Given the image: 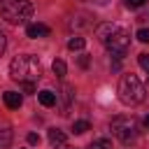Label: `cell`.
<instances>
[{
	"mask_svg": "<svg viewBox=\"0 0 149 149\" xmlns=\"http://www.w3.org/2000/svg\"><path fill=\"white\" fill-rule=\"evenodd\" d=\"M42 74V68H40V61L37 56L33 54H21L16 56L12 63H9V77L14 81H21V84H35Z\"/></svg>",
	"mask_w": 149,
	"mask_h": 149,
	"instance_id": "cell-1",
	"label": "cell"
},
{
	"mask_svg": "<svg viewBox=\"0 0 149 149\" xmlns=\"http://www.w3.org/2000/svg\"><path fill=\"white\" fill-rule=\"evenodd\" d=\"M147 91L137 74H123L119 79V100L123 105H140L144 100Z\"/></svg>",
	"mask_w": 149,
	"mask_h": 149,
	"instance_id": "cell-2",
	"label": "cell"
},
{
	"mask_svg": "<svg viewBox=\"0 0 149 149\" xmlns=\"http://www.w3.org/2000/svg\"><path fill=\"white\" fill-rule=\"evenodd\" d=\"M0 16L12 26L26 23L33 16V5L28 0H0Z\"/></svg>",
	"mask_w": 149,
	"mask_h": 149,
	"instance_id": "cell-3",
	"label": "cell"
},
{
	"mask_svg": "<svg viewBox=\"0 0 149 149\" xmlns=\"http://www.w3.org/2000/svg\"><path fill=\"white\" fill-rule=\"evenodd\" d=\"M109 130L116 140H121L123 144H130L137 137V123L133 116H114L109 123Z\"/></svg>",
	"mask_w": 149,
	"mask_h": 149,
	"instance_id": "cell-4",
	"label": "cell"
},
{
	"mask_svg": "<svg viewBox=\"0 0 149 149\" xmlns=\"http://www.w3.org/2000/svg\"><path fill=\"white\" fill-rule=\"evenodd\" d=\"M105 44H107V49L112 51L114 58H123V54L128 51V44H130V35H128L123 28H119V30H116Z\"/></svg>",
	"mask_w": 149,
	"mask_h": 149,
	"instance_id": "cell-5",
	"label": "cell"
},
{
	"mask_svg": "<svg viewBox=\"0 0 149 149\" xmlns=\"http://www.w3.org/2000/svg\"><path fill=\"white\" fill-rule=\"evenodd\" d=\"M119 28H121V26H116V23H100V26L95 28V37L105 44V42H107V40H109V37H112Z\"/></svg>",
	"mask_w": 149,
	"mask_h": 149,
	"instance_id": "cell-6",
	"label": "cell"
},
{
	"mask_svg": "<svg viewBox=\"0 0 149 149\" xmlns=\"http://www.w3.org/2000/svg\"><path fill=\"white\" fill-rule=\"evenodd\" d=\"M49 33H51V30H49V26H44V23H28V26H26V35L33 37V40L47 37Z\"/></svg>",
	"mask_w": 149,
	"mask_h": 149,
	"instance_id": "cell-7",
	"label": "cell"
},
{
	"mask_svg": "<svg viewBox=\"0 0 149 149\" xmlns=\"http://www.w3.org/2000/svg\"><path fill=\"white\" fill-rule=\"evenodd\" d=\"M2 100H5V107H9V109H19V107H21V102H23L21 93H16V91H5Z\"/></svg>",
	"mask_w": 149,
	"mask_h": 149,
	"instance_id": "cell-8",
	"label": "cell"
},
{
	"mask_svg": "<svg viewBox=\"0 0 149 149\" xmlns=\"http://www.w3.org/2000/svg\"><path fill=\"white\" fill-rule=\"evenodd\" d=\"M49 142H51L54 147H65L68 137H65L63 130H58V128H49Z\"/></svg>",
	"mask_w": 149,
	"mask_h": 149,
	"instance_id": "cell-9",
	"label": "cell"
},
{
	"mask_svg": "<svg viewBox=\"0 0 149 149\" xmlns=\"http://www.w3.org/2000/svg\"><path fill=\"white\" fill-rule=\"evenodd\" d=\"M37 100H40V105H42V107H54L58 98H56V93H54V91H40V93H37Z\"/></svg>",
	"mask_w": 149,
	"mask_h": 149,
	"instance_id": "cell-10",
	"label": "cell"
},
{
	"mask_svg": "<svg viewBox=\"0 0 149 149\" xmlns=\"http://www.w3.org/2000/svg\"><path fill=\"white\" fill-rule=\"evenodd\" d=\"M9 144H12V128L2 126L0 128V149H9Z\"/></svg>",
	"mask_w": 149,
	"mask_h": 149,
	"instance_id": "cell-11",
	"label": "cell"
},
{
	"mask_svg": "<svg viewBox=\"0 0 149 149\" xmlns=\"http://www.w3.org/2000/svg\"><path fill=\"white\" fill-rule=\"evenodd\" d=\"M51 70H54V74H56V77H61V79L68 74V65H65L61 58H56V61L51 63Z\"/></svg>",
	"mask_w": 149,
	"mask_h": 149,
	"instance_id": "cell-12",
	"label": "cell"
},
{
	"mask_svg": "<svg viewBox=\"0 0 149 149\" xmlns=\"http://www.w3.org/2000/svg\"><path fill=\"white\" fill-rule=\"evenodd\" d=\"M84 47H86V40H84V37H72V40L68 42V49H70V51H81Z\"/></svg>",
	"mask_w": 149,
	"mask_h": 149,
	"instance_id": "cell-13",
	"label": "cell"
},
{
	"mask_svg": "<svg viewBox=\"0 0 149 149\" xmlns=\"http://www.w3.org/2000/svg\"><path fill=\"white\" fill-rule=\"evenodd\" d=\"M63 98H65V107L61 114H68L70 112V102H72V86H63Z\"/></svg>",
	"mask_w": 149,
	"mask_h": 149,
	"instance_id": "cell-14",
	"label": "cell"
},
{
	"mask_svg": "<svg viewBox=\"0 0 149 149\" xmlns=\"http://www.w3.org/2000/svg\"><path fill=\"white\" fill-rule=\"evenodd\" d=\"M91 126H88V121H74L72 123V130H74V135H81V133H86Z\"/></svg>",
	"mask_w": 149,
	"mask_h": 149,
	"instance_id": "cell-15",
	"label": "cell"
},
{
	"mask_svg": "<svg viewBox=\"0 0 149 149\" xmlns=\"http://www.w3.org/2000/svg\"><path fill=\"white\" fill-rule=\"evenodd\" d=\"M88 149H112V142H109L107 137H100V140H95Z\"/></svg>",
	"mask_w": 149,
	"mask_h": 149,
	"instance_id": "cell-16",
	"label": "cell"
},
{
	"mask_svg": "<svg viewBox=\"0 0 149 149\" xmlns=\"http://www.w3.org/2000/svg\"><path fill=\"white\" fill-rule=\"evenodd\" d=\"M137 63H140V68L149 74V54H140V56H137Z\"/></svg>",
	"mask_w": 149,
	"mask_h": 149,
	"instance_id": "cell-17",
	"label": "cell"
},
{
	"mask_svg": "<svg viewBox=\"0 0 149 149\" xmlns=\"http://www.w3.org/2000/svg\"><path fill=\"white\" fill-rule=\"evenodd\" d=\"M140 42H149V28H140L137 30V35H135Z\"/></svg>",
	"mask_w": 149,
	"mask_h": 149,
	"instance_id": "cell-18",
	"label": "cell"
},
{
	"mask_svg": "<svg viewBox=\"0 0 149 149\" xmlns=\"http://www.w3.org/2000/svg\"><path fill=\"white\" fill-rule=\"evenodd\" d=\"M147 0H126V7H130V9H137V7H142Z\"/></svg>",
	"mask_w": 149,
	"mask_h": 149,
	"instance_id": "cell-19",
	"label": "cell"
},
{
	"mask_svg": "<svg viewBox=\"0 0 149 149\" xmlns=\"http://www.w3.org/2000/svg\"><path fill=\"white\" fill-rule=\"evenodd\" d=\"M28 144H40V135L37 133H28Z\"/></svg>",
	"mask_w": 149,
	"mask_h": 149,
	"instance_id": "cell-20",
	"label": "cell"
},
{
	"mask_svg": "<svg viewBox=\"0 0 149 149\" xmlns=\"http://www.w3.org/2000/svg\"><path fill=\"white\" fill-rule=\"evenodd\" d=\"M7 49V37H5V33L0 30V56H2V51Z\"/></svg>",
	"mask_w": 149,
	"mask_h": 149,
	"instance_id": "cell-21",
	"label": "cell"
},
{
	"mask_svg": "<svg viewBox=\"0 0 149 149\" xmlns=\"http://www.w3.org/2000/svg\"><path fill=\"white\" fill-rule=\"evenodd\" d=\"M79 68H88V56H79Z\"/></svg>",
	"mask_w": 149,
	"mask_h": 149,
	"instance_id": "cell-22",
	"label": "cell"
},
{
	"mask_svg": "<svg viewBox=\"0 0 149 149\" xmlns=\"http://www.w3.org/2000/svg\"><path fill=\"white\" fill-rule=\"evenodd\" d=\"M23 91H26V93H35V84H33V81H30V84H23Z\"/></svg>",
	"mask_w": 149,
	"mask_h": 149,
	"instance_id": "cell-23",
	"label": "cell"
},
{
	"mask_svg": "<svg viewBox=\"0 0 149 149\" xmlns=\"http://www.w3.org/2000/svg\"><path fill=\"white\" fill-rule=\"evenodd\" d=\"M84 2H91V5H98V7H102V5H107L109 0H84Z\"/></svg>",
	"mask_w": 149,
	"mask_h": 149,
	"instance_id": "cell-24",
	"label": "cell"
},
{
	"mask_svg": "<svg viewBox=\"0 0 149 149\" xmlns=\"http://www.w3.org/2000/svg\"><path fill=\"white\" fill-rule=\"evenodd\" d=\"M142 123H144V126H147V128H149V114H147V116H144V121H142Z\"/></svg>",
	"mask_w": 149,
	"mask_h": 149,
	"instance_id": "cell-25",
	"label": "cell"
}]
</instances>
